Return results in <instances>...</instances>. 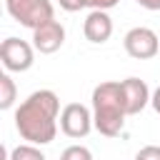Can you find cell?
I'll return each instance as SVG.
<instances>
[{"label":"cell","mask_w":160,"mask_h":160,"mask_svg":"<svg viewBox=\"0 0 160 160\" xmlns=\"http://www.w3.org/2000/svg\"><path fill=\"white\" fill-rule=\"evenodd\" d=\"M125 118H128V110H125L122 85L118 80H105V82L95 85V90H92L95 130L105 138H115L125 128Z\"/></svg>","instance_id":"2"},{"label":"cell","mask_w":160,"mask_h":160,"mask_svg":"<svg viewBox=\"0 0 160 160\" xmlns=\"http://www.w3.org/2000/svg\"><path fill=\"white\" fill-rule=\"evenodd\" d=\"M60 160H92V152L90 148L85 145H68L60 155Z\"/></svg>","instance_id":"12"},{"label":"cell","mask_w":160,"mask_h":160,"mask_svg":"<svg viewBox=\"0 0 160 160\" xmlns=\"http://www.w3.org/2000/svg\"><path fill=\"white\" fill-rule=\"evenodd\" d=\"M5 8L15 22H20L22 28H30V30H35L42 22L55 18V8L50 0H5Z\"/></svg>","instance_id":"3"},{"label":"cell","mask_w":160,"mask_h":160,"mask_svg":"<svg viewBox=\"0 0 160 160\" xmlns=\"http://www.w3.org/2000/svg\"><path fill=\"white\" fill-rule=\"evenodd\" d=\"M62 42H65V28H62L60 20H55V18L32 30V48H35L38 52H42V55L58 52V50L62 48Z\"/></svg>","instance_id":"7"},{"label":"cell","mask_w":160,"mask_h":160,"mask_svg":"<svg viewBox=\"0 0 160 160\" xmlns=\"http://www.w3.org/2000/svg\"><path fill=\"white\" fill-rule=\"evenodd\" d=\"M122 48H125V52H128L130 58H135V60H150V58H155L158 50H160V38L155 35V30L138 25V28H132V30L125 32Z\"/></svg>","instance_id":"5"},{"label":"cell","mask_w":160,"mask_h":160,"mask_svg":"<svg viewBox=\"0 0 160 160\" xmlns=\"http://www.w3.org/2000/svg\"><path fill=\"white\" fill-rule=\"evenodd\" d=\"M0 60L10 72H25L35 62V48L20 38H5L0 42Z\"/></svg>","instance_id":"4"},{"label":"cell","mask_w":160,"mask_h":160,"mask_svg":"<svg viewBox=\"0 0 160 160\" xmlns=\"http://www.w3.org/2000/svg\"><path fill=\"white\" fill-rule=\"evenodd\" d=\"M58 2H60V8L65 12H78V10L88 8V0H58Z\"/></svg>","instance_id":"14"},{"label":"cell","mask_w":160,"mask_h":160,"mask_svg":"<svg viewBox=\"0 0 160 160\" xmlns=\"http://www.w3.org/2000/svg\"><path fill=\"white\" fill-rule=\"evenodd\" d=\"M120 0H88V8L90 10H112Z\"/></svg>","instance_id":"15"},{"label":"cell","mask_w":160,"mask_h":160,"mask_svg":"<svg viewBox=\"0 0 160 160\" xmlns=\"http://www.w3.org/2000/svg\"><path fill=\"white\" fill-rule=\"evenodd\" d=\"M95 128L92 122V110L85 108L82 102H68L62 110H60V130L68 135V138H85L90 130Z\"/></svg>","instance_id":"6"},{"label":"cell","mask_w":160,"mask_h":160,"mask_svg":"<svg viewBox=\"0 0 160 160\" xmlns=\"http://www.w3.org/2000/svg\"><path fill=\"white\" fill-rule=\"evenodd\" d=\"M8 160H48L45 152L40 150V145H32V142H22L18 148L10 150V158Z\"/></svg>","instance_id":"11"},{"label":"cell","mask_w":160,"mask_h":160,"mask_svg":"<svg viewBox=\"0 0 160 160\" xmlns=\"http://www.w3.org/2000/svg\"><path fill=\"white\" fill-rule=\"evenodd\" d=\"M150 105H152V110L160 115V85L152 90V98H150Z\"/></svg>","instance_id":"16"},{"label":"cell","mask_w":160,"mask_h":160,"mask_svg":"<svg viewBox=\"0 0 160 160\" xmlns=\"http://www.w3.org/2000/svg\"><path fill=\"white\" fill-rule=\"evenodd\" d=\"M135 2L145 10H160V0H135Z\"/></svg>","instance_id":"17"},{"label":"cell","mask_w":160,"mask_h":160,"mask_svg":"<svg viewBox=\"0 0 160 160\" xmlns=\"http://www.w3.org/2000/svg\"><path fill=\"white\" fill-rule=\"evenodd\" d=\"M58 125H60V100L48 88L30 92L15 110V128L20 138L32 145L52 142L58 135Z\"/></svg>","instance_id":"1"},{"label":"cell","mask_w":160,"mask_h":160,"mask_svg":"<svg viewBox=\"0 0 160 160\" xmlns=\"http://www.w3.org/2000/svg\"><path fill=\"white\" fill-rule=\"evenodd\" d=\"M82 32L95 45L108 42L110 35H112V18L108 15V10H90L85 22H82Z\"/></svg>","instance_id":"9"},{"label":"cell","mask_w":160,"mask_h":160,"mask_svg":"<svg viewBox=\"0 0 160 160\" xmlns=\"http://www.w3.org/2000/svg\"><path fill=\"white\" fill-rule=\"evenodd\" d=\"M15 100H18V88H15L12 78L8 72H2L0 75V108L8 110V108H12Z\"/></svg>","instance_id":"10"},{"label":"cell","mask_w":160,"mask_h":160,"mask_svg":"<svg viewBox=\"0 0 160 160\" xmlns=\"http://www.w3.org/2000/svg\"><path fill=\"white\" fill-rule=\"evenodd\" d=\"M135 160H160V145H145L138 150Z\"/></svg>","instance_id":"13"},{"label":"cell","mask_w":160,"mask_h":160,"mask_svg":"<svg viewBox=\"0 0 160 160\" xmlns=\"http://www.w3.org/2000/svg\"><path fill=\"white\" fill-rule=\"evenodd\" d=\"M120 85H122V98H125L128 115H138V112H142L150 105L152 92H150V88H148L145 80H140V78H125V80H120Z\"/></svg>","instance_id":"8"}]
</instances>
